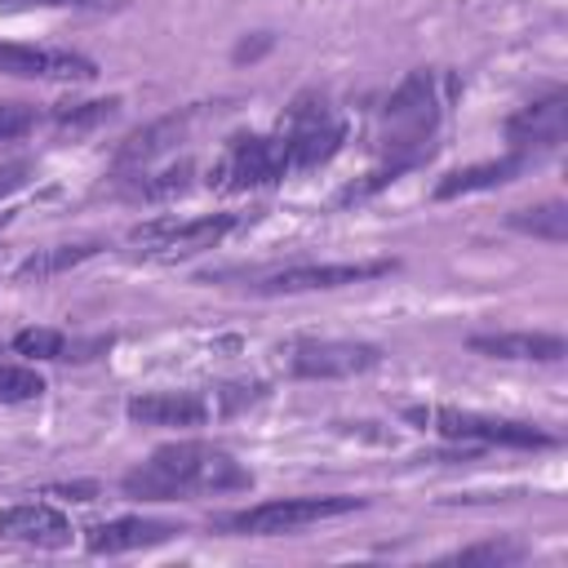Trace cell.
<instances>
[{
    "label": "cell",
    "mask_w": 568,
    "mask_h": 568,
    "mask_svg": "<svg viewBox=\"0 0 568 568\" xmlns=\"http://www.w3.org/2000/svg\"><path fill=\"white\" fill-rule=\"evenodd\" d=\"M36 4H111V0H36Z\"/></svg>",
    "instance_id": "obj_27"
},
{
    "label": "cell",
    "mask_w": 568,
    "mask_h": 568,
    "mask_svg": "<svg viewBox=\"0 0 568 568\" xmlns=\"http://www.w3.org/2000/svg\"><path fill=\"white\" fill-rule=\"evenodd\" d=\"M253 475L217 444L204 439H178L155 448L138 470L124 475V493L142 501H178V497H200V493H240L248 488Z\"/></svg>",
    "instance_id": "obj_1"
},
{
    "label": "cell",
    "mask_w": 568,
    "mask_h": 568,
    "mask_svg": "<svg viewBox=\"0 0 568 568\" xmlns=\"http://www.w3.org/2000/svg\"><path fill=\"white\" fill-rule=\"evenodd\" d=\"M13 351L31 359H67V337L58 328H22L13 337Z\"/></svg>",
    "instance_id": "obj_21"
},
{
    "label": "cell",
    "mask_w": 568,
    "mask_h": 568,
    "mask_svg": "<svg viewBox=\"0 0 568 568\" xmlns=\"http://www.w3.org/2000/svg\"><path fill=\"white\" fill-rule=\"evenodd\" d=\"M27 173H31V164H22V160L0 164V200H4V195H13V191L27 182Z\"/></svg>",
    "instance_id": "obj_25"
},
{
    "label": "cell",
    "mask_w": 568,
    "mask_h": 568,
    "mask_svg": "<svg viewBox=\"0 0 568 568\" xmlns=\"http://www.w3.org/2000/svg\"><path fill=\"white\" fill-rule=\"evenodd\" d=\"M31 124H36V106H27V102H0V142L22 138Z\"/></svg>",
    "instance_id": "obj_24"
},
{
    "label": "cell",
    "mask_w": 568,
    "mask_h": 568,
    "mask_svg": "<svg viewBox=\"0 0 568 568\" xmlns=\"http://www.w3.org/2000/svg\"><path fill=\"white\" fill-rule=\"evenodd\" d=\"M453 559L457 564H510V559H519V546H510V541H479V546L457 550Z\"/></svg>",
    "instance_id": "obj_23"
},
{
    "label": "cell",
    "mask_w": 568,
    "mask_h": 568,
    "mask_svg": "<svg viewBox=\"0 0 568 568\" xmlns=\"http://www.w3.org/2000/svg\"><path fill=\"white\" fill-rule=\"evenodd\" d=\"M102 244L98 240H84V244H53V248H36L22 266H18V280H49V275H62L89 257H98Z\"/></svg>",
    "instance_id": "obj_17"
},
{
    "label": "cell",
    "mask_w": 568,
    "mask_h": 568,
    "mask_svg": "<svg viewBox=\"0 0 568 568\" xmlns=\"http://www.w3.org/2000/svg\"><path fill=\"white\" fill-rule=\"evenodd\" d=\"M173 532H182V528H178V524H164V519L124 515V519H111V524H98V528H89L84 546H89L93 555H124V550L160 546V541H169Z\"/></svg>",
    "instance_id": "obj_13"
},
{
    "label": "cell",
    "mask_w": 568,
    "mask_h": 568,
    "mask_svg": "<svg viewBox=\"0 0 568 568\" xmlns=\"http://www.w3.org/2000/svg\"><path fill=\"white\" fill-rule=\"evenodd\" d=\"M191 173H195V169L182 160L178 169H164V173L142 178V182H138V195H142V200H169V195H182V191L191 186Z\"/></svg>",
    "instance_id": "obj_22"
},
{
    "label": "cell",
    "mask_w": 568,
    "mask_h": 568,
    "mask_svg": "<svg viewBox=\"0 0 568 568\" xmlns=\"http://www.w3.org/2000/svg\"><path fill=\"white\" fill-rule=\"evenodd\" d=\"M44 395V377L22 364H0V404H22Z\"/></svg>",
    "instance_id": "obj_20"
},
{
    "label": "cell",
    "mask_w": 568,
    "mask_h": 568,
    "mask_svg": "<svg viewBox=\"0 0 568 568\" xmlns=\"http://www.w3.org/2000/svg\"><path fill=\"white\" fill-rule=\"evenodd\" d=\"M408 422L430 426L444 439H475V444H506V448H555V435L528 422L466 413V408H404Z\"/></svg>",
    "instance_id": "obj_4"
},
{
    "label": "cell",
    "mask_w": 568,
    "mask_h": 568,
    "mask_svg": "<svg viewBox=\"0 0 568 568\" xmlns=\"http://www.w3.org/2000/svg\"><path fill=\"white\" fill-rule=\"evenodd\" d=\"M115 106H120V98H98V102H67V106H58L53 111V120H58V129H71V133H84V129H93V124H102V120H111L115 115Z\"/></svg>",
    "instance_id": "obj_19"
},
{
    "label": "cell",
    "mask_w": 568,
    "mask_h": 568,
    "mask_svg": "<svg viewBox=\"0 0 568 568\" xmlns=\"http://www.w3.org/2000/svg\"><path fill=\"white\" fill-rule=\"evenodd\" d=\"M510 226H515V231H524V235H537V240L564 244V240H568V209H564L559 200L537 204V209H515V213H510Z\"/></svg>",
    "instance_id": "obj_18"
},
{
    "label": "cell",
    "mask_w": 568,
    "mask_h": 568,
    "mask_svg": "<svg viewBox=\"0 0 568 568\" xmlns=\"http://www.w3.org/2000/svg\"><path fill=\"white\" fill-rule=\"evenodd\" d=\"M564 133H568V93H546V98H537V102H528V106H519L510 120H506V138H510V146L515 151H550V146H559L564 142Z\"/></svg>",
    "instance_id": "obj_9"
},
{
    "label": "cell",
    "mask_w": 568,
    "mask_h": 568,
    "mask_svg": "<svg viewBox=\"0 0 568 568\" xmlns=\"http://www.w3.org/2000/svg\"><path fill=\"white\" fill-rule=\"evenodd\" d=\"M439 124V98H435V75L413 71L382 106L377 120V151L386 164H399L404 173L430 155V133Z\"/></svg>",
    "instance_id": "obj_2"
},
{
    "label": "cell",
    "mask_w": 568,
    "mask_h": 568,
    "mask_svg": "<svg viewBox=\"0 0 568 568\" xmlns=\"http://www.w3.org/2000/svg\"><path fill=\"white\" fill-rule=\"evenodd\" d=\"M284 173H293V146H288V138L244 133V138H231V146L213 164L209 182L222 186V191H253V186L280 182Z\"/></svg>",
    "instance_id": "obj_5"
},
{
    "label": "cell",
    "mask_w": 568,
    "mask_h": 568,
    "mask_svg": "<svg viewBox=\"0 0 568 568\" xmlns=\"http://www.w3.org/2000/svg\"><path fill=\"white\" fill-rule=\"evenodd\" d=\"M0 541H22L40 550H58L71 541V519L49 501H18L0 510Z\"/></svg>",
    "instance_id": "obj_11"
},
{
    "label": "cell",
    "mask_w": 568,
    "mask_h": 568,
    "mask_svg": "<svg viewBox=\"0 0 568 568\" xmlns=\"http://www.w3.org/2000/svg\"><path fill=\"white\" fill-rule=\"evenodd\" d=\"M191 106L186 111H178V115H164V120H155V124H146V129H138L124 146H120V155H115V164L120 169H146L155 155H164L182 133H186V124H191Z\"/></svg>",
    "instance_id": "obj_15"
},
{
    "label": "cell",
    "mask_w": 568,
    "mask_h": 568,
    "mask_svg": "<svg viewBox=\"0 0 568 568\" xmlns=\"http://www.w3.org/2000/svg\"><path fill=\"white\" fill-rule=\"evenodd\" d=\"M528 169V151H510L501 160H484V164H470V169H457L448 178H439L435 186V200H453V195H466V191H488V186H501L510 182L515 173Z\"/></svg>",
    "instance_id": "obj_16"
},
{
    "label": "cell",
    "mask_w": 568,
    "mask_h": 568,
    "mask_svg": "<svg viewBox=\"0 0 568 568\" xmlns=\"http://www.w3.org/2000/svg\"><path fill=\"white\" fill-rule=\"evenodd\" d=\"M470 351L493 355V359H537V364H555L564 359V337L559 333H475Z\"/></svg>",
    "instance_id": "obj_14"
},
{
    "label": "cell",
    "mask_w": 568,
    "mask_h": 568,
    "mask_svg": "<svg viewBox=\"0 0 568 568\" xmlns=\"http://www.w3.org/2000/svg\"><path fill=\"white\" fill-rule=\"evenodd\" d=\"M395 271V262H311V266H284L275 275H262L257 293H311V288H342L373 275Z\"/></svg>",
    "instance_id": "obj_8"
},
{
    "label": "cell",
    "mask_w": 568,
    "mask_h": 568,
    "mask_svg": "<svg viewBox=\"0 0 568 568\" xmlns=\"http://www.w3.org/2000/svg\"><path fill=\"white\" fill-rule=\"evenodd\" d=\"M0 75L22 80H93L98 67L71 49H36V44H0Z\"/></svg>",
    "instance_id": "obj_10"
},
{
    "label": "cell",
    "mask_w": 568,
    "mask_h": 568,
    "mask_svg": "<svg viewBox=\"0 0 568 568\" xmlns=\"http://www.w3.org/2000/svg\"><path fill=\"white\" fill-rule=\"evenodd\" d=\"M240 226L235 213H204V217H191V222H173V217H155L146 226L133 231V244H142L146 253L173 262V257H191V253H204L213 248L222 235H231Z\"/></svg>",
    "instance_id": "obj_6"
},
{
    "label": "cell",
    "mask_w": 568,
    "mask_h": 568,
    "mask_svg": "<svg viewBox=\"0 0 568 568\" xmlns=\"http://www.w3.org/2000/svg\"><path fill=\"white\" fill-rule=\"evenodd\" d=\"M124 413L142 426H204L209 399L191 390H146V395H133Z\"/></svg>",
    "instance_id": "obj_12"
},
{
    "label": "cell",
    "mask_w": 568,
    "mask_h": 568,
    "mask_svg": "<svg viewBox=\"0 0 568 568\" xmlns=\"http://www.w3.org/2000/svg\"><path fill=\"white\" fill-rule=\"evenodd\" d=\"M359 506H364V497H342V493H333V497H280V501H262V506L222 515L217 528L244 532V537H280V532H297V528L351 515Z\"/></svg>",
    "instance_id": "obj_3"
},
{
    "label": "cell",
    "mask_w": 568,
    "mask_h": 568,
    "mask_svg": "<svg viewBox=\"0 0 568 568\" xmlns=\"http://www.w3.org/2000/svg\"><path fill=\"white\" fill-rule=\"evenodd\" d=\"M262 49H271V36H262V40H253V44H248V40H244V44H235V62H244V58H257Z\"/></svg>",
    "instance_id": "obj_26"
},
{
    "label": "cell",
    "mask_w": 568,
    "mask_h": 568,
    "mask_svg": "<svg viewBox=\"0 0 568 568\" xmlns=\"http://www.w3.org/2000/svg\"><path fill=\"white\" fill-rule=\"evenodd\" d=\"M382 364L373 342H342V337H306L288 346V368L297 377H355Z\"/></svg>",
    "instance_id": "obj_7"
}]
</instances>
